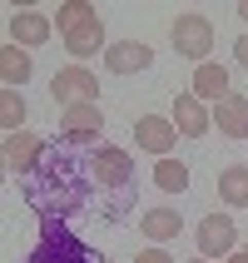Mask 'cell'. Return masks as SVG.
Listing matches in <instances>:
<instances>
[{
  "label": "cell",
  "instance_id": "obj_1",
  "mask_svg": "<svg viewBox=\"0 0 248 263\" xmlns=\"http://www.w3.org/2000/svg\"><path fill=\"white\" fill-rule=\"evenodd\" d=\"M94 174H89V154L70 144H50L40 169L25 179V204L35 209V219H70L89 204Z\"/></svg>",
  "mask_w": 248,
  "mask_h": 263
},
{
  "label": "cell",
  "instance_id": "obj_2",
  "mask_svg": "<svg viewBox=\"0 0 248 263\" xmlns=\"http://www.w3.org/2000/svg\"><path fill=\"white\" fill-rule=\"evenodd\" d=\"M55 30H60V45L74 55V65L89 55H100V45H104V25H100V10L89 5V0H65L55 15ZM109 50V45H104Z\"/></svg>",
  "mask_w": 248,
  "mask_h": 263
},
{
  "label": "cell",
  "instance_id": "obj_3",
  "mask_svg": "<svg viewBox=\"0 0 248 263\" xmlns=\"http://www.w3.org/2000/svg\"><path fill=\"white\" fill-rule=\"evenodd\" d=\"M25 263H104V258H94V249L80 234H70L65 219H40V238Z\"/></svg>",
  "mask_w": 248,
  "mask_h": 263
},
{
  "label": "cell",
  "instance_id": "obj_4",
  "mask_svg": "<svg viewBox=\"0 0 248 263\" xmlns=\"http://www.w3.org/2000/svg\"><path fill=\"white\" fill-rule=\"evenodd\" d=\"M169 40H174V55L194 60V65H204L208 50H214V20L199 10L189 15H174V25H169Z\"/></svg>",
  "mask_w": 248,
  "mask_h": 263
},
{
  "label": "cell",
  "instance_id": "obj_5",
  "mask_svg": "<svg viewBox=\"0 0 248 263\" xmlns=\"http://www.w3.org/2000/svg\"><path fill=\"white\" fill-rule=\"evenodd\" d=\"M100 129H104V115L100 104H70V109H60V144L70 149H100Z\"/></svg>",
  "mask_w": 248,
  "mask_h": 263
},
{
  "label": "cell",
  "instance_id": "obj_6",
  "mask_svg": "<svg viewBox=\"0 0 248 263\" xmlns=\"http://www.w3.org/2000/svg\"><path fill=\"white\" fill-rule=\"evenodd\" d=\"M50 95H55L60 109H70V104H100V74H89L85 65H65L50 80Z\"/></svg>",
  "mask_w": 248,
  "mask_h": 263
},
{
  "label": "cell",
  "instance_id": "obj_7",
  "mask_svg": "<svg viewBox=\"0 0 248 263\" xmlns=\"http://www.w3.org/2000/svg\"><path fill=\"white\" fill-rule=\"evenodd\" d=\"M194 243H199V258H228V253H238V229L228 214H204L199 219V229H194Z\"/></svg>",
  "mask_w": 248,
  "mask_h": 263
},
{
  "label": "cell",
  "instance_id": "obj_8",
  "mask_svg": "<svg viewBox=\"0 0 248 263\" xmlns=\"http://www.w3.org/2000/svg\"><path fill=\"white\" fill-rule=\"evenodd\" d=\"M50 154V144H45L35 129H20V134H5V174H15V179H30L35 169H40V159Z\"/></svg>",
  "mask_w": 248,
  "mask_h": 263
},
{
  "label": "cell",
  "instance_id": "obj_9",
  "mask_svg": "<svg viewBox=\"0 0 248 263\" xmlns=\"http://www.w3.org/2000/svg\"><path fill=\"white\" fill-rule=\"evenodd\" d=\"M89 174H94L100 189H129L134 159H129L119 144H100V149H89Z\"/></svg>",
  "mask_w": 248,
  "mask_h": 263
},
{
  "label": "cell",
  "instance_id": "obj_10",
  "mask_svg": "<svg viewBox=\"0 0 248 263\" xmlns=\"http://www.w3.org/2000/svg\"><path fill=\"white\" fill-rule=\"evenodd\" d=\"M134 144L144 149V154L169 159V154H174V144H179L174 119H164V115H139V119H134Z\"/></svg>",
  "mask_w": 248,
  "mask_h": 263
},
{
  "label": "cell",
  "instance_id": "obj_11",
  "mask_svg": "<svg viewBox=\"0 0 248 263\" xmlns=\"http://www.w3.org/2000/svg\"><path fill=\"white\" fill-rule=\"evenodd\" d=\"M169 119H174V129L184 134V139H204V134L214 129V109H208L204 100H194V95H179Z\"/></svg>",
  "mask_w": 248,
  "mask_h": 263
},
{
  "label": "cell",
  "instance_id": "obj_12",
  "mask_svg": "<svg viewBox=\"0 0 248 263\" xmlns=\"http://www.w3.org/2000/svg\"><path fill=\"white\" fill-rule=\"evenodd\" d=\"M104 65H109V74H139L154 65V50L144 40H115L104 50Z\"/></svg>",
  "mask_w": 248,
  "mask_h": 263
},
{
  "label": "cell",
  "instance_id": "obj_13",
  "mask_svg": "<svg viewBox=\"0 0 248 263\" xmlns=\"http://www.w3.org/2000/svg\"><path fill=\"white\" fill-rule=\"evenodd\" d=\"M194 100H204V104H223L234 89H228V70L223 65H214V60H204V65H194V89H189Z\"/></svg>",
  "mask_w": 248,
  "mask_h": 263
},
{
  "label": "cell",
  "instance_id": "obj_14",
  "mask_svg": "<svg viewBox=\"0 0 248 263\" xmlns=\"http://www.w3.org/2000/svg\"><path fill=\"white\" fill-rule=\"evenodd\" d=\"M50 30H55V20L40 10H15L10 15V45H25V50H35V45L50 40Z\"/></svg>",
  "mask_w": 248,
  "mask_h": 263
},
{
  "label": "cell",
  "instance_id": "obj_15",
  "mask_svg": "<svg viewBox=\"0 0 248 263\" xmlns=\"http://www.w3.org/2000/svg\"><path fill=\"white\" fill-rule=\"evenodd\" d=\"M139 234L154 238V249H159V243L184 234V214H179V209H149L144 219H139Z\"/></svg>",
  "mask_w": 248,
  "mask_h": 263
},
{
  "label": "cell",
  "instance_id": "obj_16",
  "mask_svg": "<svg viewBox=\"0 0 248 263\" xmlns=\"http://www.w3.org/2000/svg\"><path fill=\"white\" fill-rule=\"evenodd\" d=\"M214 124L228 139H248V100L243 95H228L223 104H214Z\"/></svg>",
  "mask_w": 248,
  "mask_h": 263
},
{
  "label": "cell",
  "instance_id": "obj_17",
  "mask_svg": "<svg viewBox=\"0 0 248 263\" xmlns=\"http://www.w3.org/2000/svg\"><path fill=\"white\" fill-rule=\"evenodd\" d=\"M0 80H5V89H25V80H30L25 45H0Z\"/></svg>",
  "mask_w": 248,
  "mask_h": 263
},
{
  "label": "cell",
  "instance_id": "obj_18",
  "mask_svg": "<svg viewBox=\"0 0 248 263\" xmlns=\"http://www.w3.org/2000/svg\"><path fill=\"white\" fill-rule=\"evenodd\" d=\"M219 199L228 209H248V164H228V169H219Z\"/></svg>",
  "mask_w": 248,
  "mask_h": 263
},
{
  "label": "cell",
  "instance_id": "obj_19",
  "mask_svg": "<svg viewBox=\"0 0 248 263\" xmlns=\"http://www.w3.org/2000/svg\"><path fill=\"white\" fill-rule=\"evenodd\" d=\"M154 184H159L164 194H184L189 189V164L184 159H159L154 164Z\"/></svg>",
  "mask_w": 248,
  "mask_h": 263
},
{
  "label": "cell",
  "instance_id": "obj_20",
  "mask_svg": "<svg viewBox=\"0 0 248 263\" xmlns=\"http://www.w3.org/2000/svg\"><path fill=\"white\" fill-rule=\"evenodd\" d=\"M0 124H5V134H20V124H25V100H20V89H0Z\"/></svg>",
  "mask_w": 248,
  "mask_h": 263
},
{
  "label": "cell",
  "instance_id": "obj_21",
  "mask_svg": "<svg viewBox=\"0 0 248 263\" xmlns=\"http://www.w3.org/2000/svg\"><path fill=\"white\" fill-rule=\"evenodd\" d=\"M134 263H174V258H169V253H164V249H144V253H139V258H134Z\"/></svg>",
  "mask_w": 248,
  "mask_h": 263
},
{
  "label": "cell",
  "instance_id": "obj_22",
  "mask_svg": "<svg viewBox=\"0 0 248 263\" xmlns=\"http://www.w3.org/2000/svg\"><path fill=\"white\" fill-rule=\"evenodd\" d=\"M234 60H238V65H243V70H248V30H243V35H238V40H234Z\"/></svg>",
  "mask_w": 248,
  "mask_h": 263
},
{
  "label": "cell",
  "instance_id": "obj_23",
  "mask_svg": "<svg viewBox=\"0 0 248 263\" xmlns=\"http://www.w3.org/2000/svg\"><path fill=\"white\" fill-rule=\"evenodd\" d=\"M223 263H248V249H238V253H228Z\"/></svg>",
  "mask_w": 248,
  "mask_h": 263
},
{
  "label": "cell",
  "instance_id": "obj_24",
  "mask_svg": "<svg viewBox=\"0 0 248 263\" xmlns=\"http://www.w3.org/2000/svg\"><path fill=\"white\" fill-rule=\"evenodd\" d=\"M238 15H243V20H248V0H243V5H238Z\"/></svg>",
  "mask_w": 248,
  "mask_h": 263
},
{
  "label": "cell",
  "instance_id": "obj_25",
  "mask_svg": "<svg viewBox=\"0 0 248 263\" xmlns=\"http://www.w3.org/2000/svg\"><path fill=\"white\" fill-rule=\"evenodd\" d=\"M189 263H208V258H189Z\"/></svg>",
  "mask_w": 248,
  "mask_h": 263
},
{
  "label": "cell",
  "instance_id": "obj_26",
  "mask_svg": "<svg viewBox=\"0 0 248 263\" xmlns=\"http://www.w3.org/2000/svg\"><path fill=\"white\" fill-rule=\"evenodd\" d=\"M104 263H115V258H104Z\"/></svg>",
  "mask_w": 248,
  "mask_h": 263
}]
</instances>
